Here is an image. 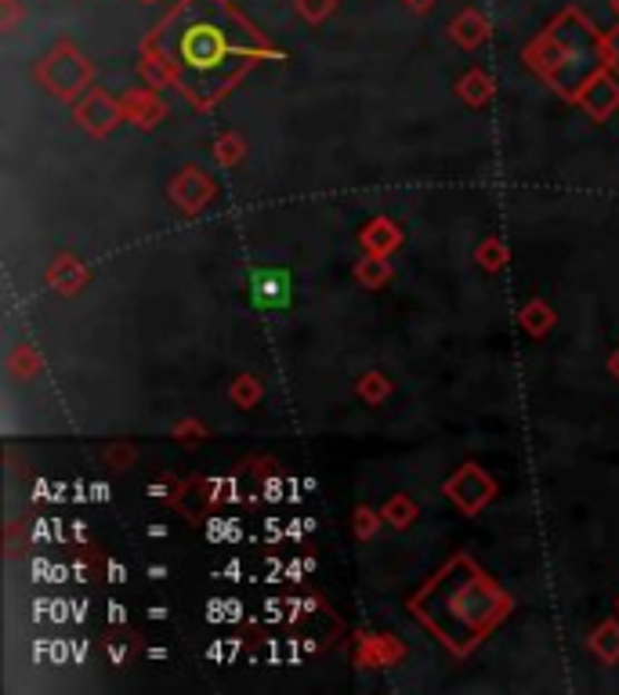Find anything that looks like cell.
<instances>
[{
  "label": "cell",
  "instance_id": "cell-1",
  "mask_svg": "<svg viewBox=\"0 0 619 695\" xmlns=\"http://www.w3.org/2000/svg\"><path fill=\"white\" fill-rule=\"evenodd\" d=\"M160 51L193 98H214L250 62L257 43L222 0H185L160 33Z\"/></svg>",
  "mask_w": 619,
  "mask_h": 695
}]
</instances>
